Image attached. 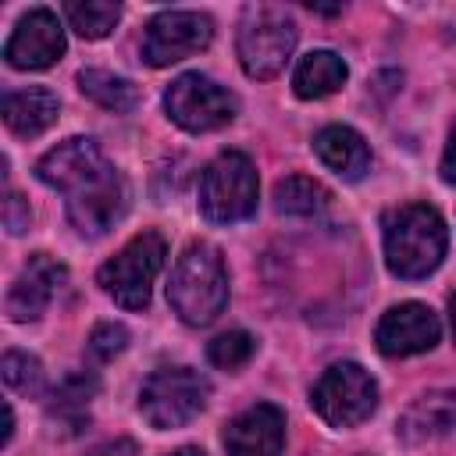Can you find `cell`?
<instances>
[{
	"mask_svg": "<svg viewBox=\"0 0 456 456\" xmlns=\"http://www.w3.org/2000/svg\"><path fill=\"white\" fill-rule=\"evenodd\" d=\"M381 242H385V264L395 278H428L449 246L445 221L428 203H403L385 214L381 221Z\"/></svg>",
	"mask_w": 456,
	"mask_h": 456,
	"instance_id": "obj_1",
	"label": "cell"
},
{
	"mask_svg": "<svg viewBox=\"0 0 456 456\" xmlns=\"http://www.w3.org/2000/svg\"><path fill=\"white\" fill-rule=\"evenodd\" d=\"M167 303L185 324H210L228 306V267L221 249L210 242H192L171 267Z\"/></svg>",
	"mask_w": 456,
	"mask_h": 456,
	"instance_id": "obj_2",
	"label": "cell"
},
{
	"mask_svg": "<svg viewBox=\"0 0 456 456\" xmlns=\"http://www.w3.org/2000/svg\"><path fill=\"white\" fill-rule=\"evenodd\" d=\"M296 21L285 7L274 4H249L239 18V64L249 78H274L285 71L296 50Z\"/></svg>",
	"mask_w": 456,
	"mask_h": 456,
	"instance_id": "obj_3",
	"label": "cell"
},
{
	"mask_svg": "<svg viewBox=\"0 0 456 456\" xmlns=\"http://www.w3.org/2000/svg\"><path fill=\"white\" fill-rule=\"evenodd\" d=\"M256 167L246 153L224 150L200 175V210L214 224H235L256 214Z\"/></svg>",
	"mask_w": 456,
	"mask_h": 456,
	"instance_id": "obj_4",
	"label": "cell"
},
{
	"mask_svg": "<svg viewBox=\"0 0 456 456\" xmlns=\"http://www.w3.org/2000/svg\"><path fill=\"white\" fill-rule=\"evenodd\" d=\"M164 256H167V246H164V235L160 232H142L135 239H128L100 271H96V281L100 289L125 310H142L150 303V292H153V281L164 267Z\"/></svg>",
	"mask_w": 456,
	"mask_h": 456,
	"instance_id": "obj_5",
	"label": "cell"
},
{
	"mask_svg": "<svg viewBox=\"0 0 456 456\" xmlns=\"http://www.w3.org/2000/svg\"><path fill=\"white\" fill-rule=\"evenodd\" d=\"M210 395V381L192 367H160L139 388V413L150 428L171 431L189 424Z\"/></svg>",
	"mask_w": 456,
	"mask_h": 456,
	"instance_id": "obj_6",
	"label": "cell"
},
{
	"mask_svg": "<svg viewBox=\"0 0 456 456\" xmlns=\"http://www.w3.org/2000/svg\"><path fill=\"white\" fill-rule=\"evenodd\" d=\"M310 406L331 428H356L378 410V385L360 363H331L317 378Z\"/></svg>",
	"mask_w": 456,
	"mask_h": 456,
	"instance_id": "obj_7",
	"label": "cell"
},
{
	"mask_svg": "<svg viewBox=\"0 0 456 456\" xmlns=\"http://www.w3.org/2000/svg\"><path fill=\"white\" fill-rule=\"evenodd\" d=\"M164 110L185 132H214V128H224L235 118L239 103L214 78H207L200 71H185L167 86Z\"/></svg>",
	"mask_w": 456,
	"mask_h": 456,
	"instance_id": "obj_8",
	"label": "cell"
},
{
	"mask_svg": "<svg viewBox=\"0 0 456 456\" xmlns=\"http://www.w3.org/2000/svg\"><path fill=\"white\" fill-rule=\"evenodd\" d=\"M214 39V21L200 11H160L150 18L142 32V61L150 68L178 64L200 50H207Z\"/></svg>",
	"mask_w": 456,
	"mask_h": 456,
	"instance_id": "obj_9",
	"label": "cell"
},
{
	"mask_svg": "<svg viewBox=\"0 0 456 456\" xmlns=\"http://www.w3.org/2000/svg\"><path fill=\"white\" fill-rule=\"evenodd\" d=\"M125 210H128V182L114 164L100 178H93L86 189L68 196V221L86 239L110 232L125 217Z\"/></svg>",
	"mask_w": 456,
	"mask_h": 456,
	"instance_id": "obj_10",
	"label": "cell"
},
{
	"mask_svg": "<svg viewBox=\"0 0 456 456\" xmlns=\"http://www.w3.org/2000/svg\"><path fill=\"white\" fill-rule=\"evenodd\" d=\"M64 53V28L53 11L32 7L18 18L11 39L4 43V57L18 71H43Z\"/></svg>",
	"mask_w": 456,
	"mask_h": 456,
	"instance_id": "obj_11",
	"label": "cell"
},
{
	"mask_svg": "<svg viewBox=\"0 0 456 456\" xmlns=\"http://www.w3.org/2000/svg\"><path fill=\"white\" fill-rule=\"evenodd\" d=\"M107 167H110V164H107L103 150H100L93 139L75 135V139H64V142H57L53 150H46V153L39 157L36 178H39L43 185H50V189L71 196V192L86 189L93 178H100Z\"/></svg>",
	"mask_w": 456,
	"mask_h": 456,
	"instance_id": "obj_12",
	"label": "cell"
},
{
	"mask_svg": "<svg viewBox=\"0 0 456 456\" xmlns=\"http://www.w3.org/2000/svg\"><path fill=\"white\" fill-rule=\"evenodd\" d=\"M438 335H442V324H438L435 310L424 303H399V306L385 310L374 328V342L385 356L424 353L438 342Z\"/></svg>",
	"mask_w": 456,
	"mask_h": 456,
	"instance_id": "obj_13",
	"label": "cell"
},
{
	"mask_svg": "<svg viewBox=\"0 0 456 456\" xmlns=\"http://www.w3.org/2000/svg\"><path fill=\"white\" fill-rule=\"evenodd\" d=\"M64 281H68L64 264H57L46 253H32L28 264L21 267V274L14 278L11 292H7V317L11 321H36V317H43Z\"/></svg>",
	"mask_w": 456,
	"mask_h": 456,
	"instance_id": "obj_14",
	"label": "cell"
},
{
	"mask_svg": "<svg viewBox=\"0 0 456 456\" xmlns=\"http://www.w3.org/2000/svg\"><path fill=\"white\" fill-rule=\"evenodd\" d=\"M228 456H281L285 449V413L271 403H256L228 420L224 428Z\"/></svg>",
	"mask_w": 456,
	"mask_h": 456,
	"instance_id": "obj_15",
	"label": "cell"
},
{
	"mask_svg": "<svg viewBox=\"0 0 456 456\" xmlns=\"http://www.w3.org/2000/svg\"><path fill=\"white\" fill-rule=\"evenodd\" d=\"M456 431V388H435V392H424L420 399H413L399 424H395V435L410 445L417 442H431V438H442V435H452Z\"/></svg>",
	"mask_w": 456,
	"mask_h": 456,
	"instance_id": "obj_16",
	"label": "cell"
},
{
	"mask_svg": "<svg viewBox=\"0 0 456 456\" xmlns=\"http://www.w3.org/2000/svg\"><path fill=\"white\" fill-rule=\"evenodd\" d=\"M314 153L321 157V164L328 171H335L346 182H360L370 167V150H367L363 135L349 125H324L314 135Z\"/></svg>",
	"mask_w": 456,
	"mask_h": 456,
	"instance_id": "obj_17",
	"label": "cell"
},
{
	"mask_svg": "<svg viewBox=\"0 0 456 456\" xmlns=\"http://www.w3.org/2000/svg\"><path fill=\"white\" fill-rule=\"evenodd\" d=\"M57 96L46 86H28L4 96V125L14 135H39L57 121Z\"/></svg>",
	"mask_w": 456,
	"mask_h": 456,
	"instance_id": "obj_18",
	"label": "cell"
},
{
	"mask_svg": "<svg viewBox=\"0 0 456 456\" xmlns=\"http://www.w3.org/2000/svg\"><path fill=\"white\" fill-rule=\"evenodd\" d=\"M346 78H349V68H346V61L338 53H331V50H310L296 64V71H292V89H296L299 100H324L335 89H342Z\"/></svg>",
	"mask_w": 456,
	"mask_h": 456,
	"instance_id": "obj_19",
	"label": "cell"
},
{
	"mask_svg": "<svg viewBox=\"0 0 456 456\" xmlns=\"http://www.w3.org/2000/svg\"><path fill=\"white\" fill-rule=\"evenodd\" d=\"M78 89H82V96H89L93 103H100L103 110H114V114H125L139 103V89L128 78L110 75L103 68H82L78 71Z\"/></svg>",
	"mask_w": 456,
	"mask_h": 456,
	"instance_id": "obj_20",
	"label": "cell"
},
{
	"mask_svg": "<svg viewBox=\"0 0 456 456\" xmlns=\"http://www.w3.org/2000/svg\"><path fill=\"white\" fill-rule=\"evenodd\" d=\"M96 378L93 374H68L53 392H50V417L61 424H71V431L82 428V420H89L86 406L96 395Z\"/></svg>",
	"mask_w": 456,
	"mask_h": 456,
	"instance_id": "obj_21",
	"label": "cell"
},
{
	"mask_svg": "<svg viewBox=\"0 0 456 456\" xmlns=\"http://www.w3.org/2000/svg\"><path fill=\"white\" fill-rule=\"evenodd\" d=\"M328 189L306 175H289L274 185V207L278 214H292V217H314L328 207Z\"/></svg>",
	"mask_w": 456,
	"mask_h": 456,
	"instance_id": "obj_22",
	"label": "cell"
},
{
	"mask_svg": "<svg viewBox=\"0 0 456 456\" xmlns=\"http://www.w3.org/2000/svg\"><path fill=\"white\" fill-rule=\"evenodd\" d=\"M64 18L82 39H103L118 25L121 7L110 4V0H68L64 4Z\"/></svg>",
	"mask_w": 456,
	"mask_h": 456,
	"instance_id": "obj_23",
	"label": "cell"
},
{
	"mask_svg": "<svg viewBox=\"0 0 456 456\" xmlns=\"http://www.w3.org/2000/svg\"><path fill=\"white\" fill-rule=\"evenodd\" d=\"M253 349H256V342H253L249 331H224V335L210 338L207 360H210L214 367H221V370H239V367L249 363Z\"/></svg>",
	"mask_w": 456,
	"mask_h": 456,
	"instance_id": "obj_24",
	"label": "cell"
},
{
	"mask_svg": "<svg viewBox=\"0 0 456 456\" xmlns=\"http://www.w3.org/2000/svg\"><path fill=\"white\" fill-rule=\"evenodd\" d=\"M0 374H4V385L21 392V395H36L43 388V363L36 356H28V353H18V349L4 353Z\"/></svg>",
	"mask_w": 456,
	"mask_h": 456,
	"instance_id": "obj_25",
	"label": "cell"
},
{
	"mask_svg": "<svg viewBox=\"0 0 456 456\" xmlns=\"http://www.w3.org/2000/svg\"><path fill=\"white\" fill-rule=\"evenodd\" d=\"M125 346H128V331L118 321H100L89 331V356H96V360H114Z\"/></svg>",
	"mask_w": 456,
	"mask_h": 456,
	"instance_id": "obj_26",
	"label": "cell"
},
{
	"mask_svg": "<svg viewBox=\"0 0 456 456\" xmlns=\"http://www.w3.org/2000/svg\"><path fill=\"white\" fill-rule=\"evenodd\" d=\"M28 203L18 196V192H7V200H4V224H7V232L11 235H18V232H25L28 228Z\"/></svg>",
	"mask_w": 456,
	"mask_h": 456,
	"instance_id": "obj_27",
	"label": "cell"
},
{
	"mask_svg": "<svg viewBox=\"0 0 456 456\" xmlns=\"http://www.w3.org/2000/svg\"><path fill=\"white\" fill-rule=\"evenodd\" d=\"M86 456H139V449H135L132 438H110V442L93 445Z\"/></svg>",
	"mask_w": 456,
	"mask_h": 456,
	"instance_id": "obj_28",
	"label": "cell"
},
{
	"mask_svg": "<svg viewBox=\"0 0 456 456\" xmlns=\"http://www.w3.org/2000/svg\"><path fill=\"white\" fill-rule=\"evenodd\" d=\"M442 182H449V185H456V125H452V132H449V142H445V153H442Z\"/></svg>",
	"mask_w": 456,
	"mask_h": 456,
	"instance_id": "obj_29",
	"label": "cell"
},
{
	"mask_svg": "<svg viewBox=\"0 0 456 456\" xmlns=\"http://www.w3.org/2000/svg\"><path fill=\"white\" fill-rule=\"evenodd\" d=\"M167 456H203V452L192 449V445H185V449H175V452H167Z\"/></svg>",
	"mask_w": 456,
	"mask_h": 456,
	"instance_id": "obj_30",
	"label": "cell"
},
{
	"mask_svg": "<svg viewBox=\"0 0 456 456\" xmlns=\"http://www.w3.org/2000/svg\"><path fill=\"white\" fill-rule=\"evenodd\" d=\"M449 321H452V335H456V296L449 299Z\"/></svg>",
	"mask_w": 456,
	"mask_h": 456,
	"instance_id": "obj_31",
	"label": "cell"
},
{
	"mask_svg": "<svg viewBox=\"0 0 456 456\" xmlns=\"http://www.w3.org/2000/svg\"><path fill=\"white\" fill-rule=\"evenodd\" d=\"M360 456H367V452H360Z\"/></svg>",
	"mask_w": 456,
	"mask_h": 456,
	"instance_id": "obj_32",
	"label": "cell"
}]
</instances>
